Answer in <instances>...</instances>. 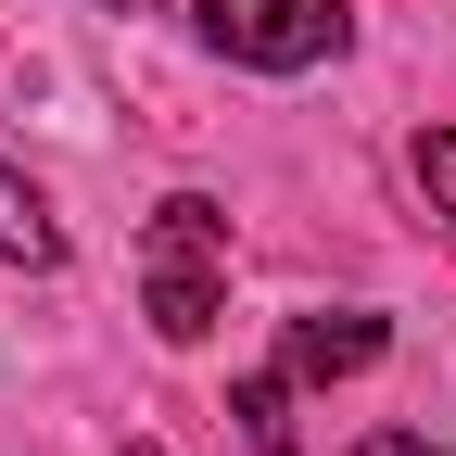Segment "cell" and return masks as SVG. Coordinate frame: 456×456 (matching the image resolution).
<instances>
[{
  "label": "cell",
  "mask_w": 456,
  "mask_h": 456,
  "mask_svg": "<svg viewBox=\"0 0 456 456\" xmlns=\"http://www.w3.org/2000/svg\"><path fill=\"white\" fill-rule=\"evenodd\" d=\"M228 419H241L254 456H292V444H305V419H292V368H254L241 393H228Z\"/></svg>",
  "instance_id": "4"
},
{
  "label": "cell",
  "mask_w": 456,
  "mask_h": 456,
  "mask_svg": "<svg viewBox=\"0 0 456 456\" xmlns=\"http://www.w3.org/2000/svg\"><path fill=\"white\" fill-rule=\"evenodd\" d=\"M203 38L254 77H305L342 51V0H203Z\"/></svg>",
  "instance_id": "2"
},
{
  "label": "cell",
  "mask_w": 456,
  "mask_h": 456,
  "mask_svg": "<svg viewBox=\"0 0 456 456\" xmlns=\"http://www.w3.org/2000/svg\"><path fill=\"white\" fill-rule=\"evenodd\" d=\"M0 254L13 266H64V228H51L38 178H13V165H0Z\"/></svg>",
  "instance_id": "5"
},
{
  "label": "cell",
  "mask_w": 456,
  "mask_h": 456,
  "mask_svg": "<svg viewBox=\"0 0 456 456\" xmlns=\"http://www.w3.org/2000/svg\"><path fill=\"white\" fill-rule=\"evenodd\" d=\"M380 317H355V305H342V317H292V342H279V368H292V393L305 380H355V368H380Z\"/></svg>",
  "instance_id": "3"
},
{
  "label": "cell",
  "mask_w": 456,
  "mask_h": 456,
  "mask_svg": "<svg viewBox=\"0 0 456 456\" xmlns=\"http://www.w3.org/2000/svg\"><path fill=\"white\" fill-rule=\"evenodd\" d=\"M140 305H152L165 342H203L216 330V305H228V216L203 191L152 203V228H140Z\"/></svg>",
  "instance_id": "1"
},
{
  "label": "cell",
  "mask_w": 456,
  "mask_h": 456,
  "mask_svg": "<svg viewBox=\"0 0 456 456\" xmlns=\"http://www.w3.org/2000/svg\"><path fill=\"white\" fill-rule=\"evenodd\" d=\"M127 456H165V444H127Z\"/></svg>",
  "instance_id": "8"
},
{
  "label": "cell",
  "mask_w": 456,
  "mask_h": 456,
  "mask_svg": "<svg viewBox=\"0 0 456 456\" xmlns=\"http://www.w3.org/2000/svg\"><path fill=\"white\" fill-rule=\"evenodd\" d=\"M419 191L456 216V127H431V140H419Z\"/></svg>",
  "instance_id": "6"
},
{
  "label": "cell",
  "mask_w": 456,
  "mask_h": 456,
  "mask_svg": "<svg viewBox=\"0 0 456 456\" xmlns=\"http://www.w3.org/2000/svg\"><path fill=\"white\" fill-rule=\"evenodd\" d=\"M355 456H444V444H431V431H368Z\"/></svg>",
  "instance_id": "7"
}]
</instances>
